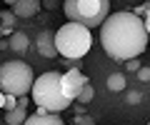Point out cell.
I'll return each mask as SVG.
<instances>
[{
	"label": "cell",
	"instance_id": "cell-21",
	"mask_svg": "<svg viewBox=\"0 0 150 125\" xmlns=\"http://www.w3.org/2000/svg\"><path fill=\"white\" fill-rule=\"evenodd\" d=\"M3 3H5V5H10V8H13V5H15V3H18V0H3Z\"/></svg>",
	"mask_w": 150,
	"mask_h": 125
},
{
	"label": "cell",
	"instance_id": "cell-9",
	"mask_svg": "<svg viewBox=\"0 0 150 125\" xmlns=\"http://www.w3.org/2000/svg\"><path fill=\"white\" fill-rule=\"evenodd\" d=\"M23 125H65V123L60 120L58 113H45V115L35 113V115H28Z\"/></svg>",
	"mask_w": 150,
	"mask_h": 125
},
{
	"label": "cell",
	"instance_id": "cell-13",
	"mask_svg": "<svg viewBox=\"0 0 150 125\" xmlns=\"http://www.w3.org/2000/svg\"><path fill=\"white\" fill-rule=\"evenodd\" d=\"M93 95H95V90H93V85H90V83H88V85H83L80 95H78V100H80V105L90 103V100H93Z\"/></svg>",
	"mask_w": 150,
	"mask_h": 125
},
{
	"label": "cell",
	"instance_id": "cell-17",
	"mask_svg": "<svg viewBox=\"0 0 150 125\" xmlns=\"http://www.w3.org/2000/svg\"><path fill=\"white\" fill-rule=\"evenodd\" d=\"M75 123H78V125H93V120H90V118H80V115H78Z\"/></svg>",
	"mask_w": 150,
	"mask_h": 125
},
{
	"label": "cell",
	"instance_id": "cell-11",
	"mask_svg": "<svg viewBox=\"0 0 150 125\" xmlns=\"http://www.w3.org/2000/svg\"><path fill=\"white\" fill-rule=\"evenodd\" d=\"M25 118H28V113H25V108H20V105L5 113V123L8 125H23V123H25Z\"/></svg>",
	"mask_w": 150,
	"mask_h": 125
},
{
	"label": "cell",
	"instance_id": "cell-19",
	"mask_svg": "<svg viewBox=\"0 0 150 125\" xmlns=\"http://www.w3.org/2000/svg\"><path fill=\"white\" fill-rule=\"evenodd\" d=\"M128 68H130V70H140V68H138V60H128Z\"/></svg>",
	"mask_w": 150,
	"mask_h": 125
},
{
	"label": "cell",
	"instance_id": "cell-15",
	"mask_svg": "<svg viewBox=\"0 0 150 125\" xmlns=\"http://www.w3.org/2000/svg\"><path fill=\"white\" fill-rule=\"evenodd\" d=\"M13 108H18V98L15 95H5V105H3V110H13Z\"/></svg>",
	"mask_w": 150,
	"mask_h": 125
},
{
	"label": "cell",
	"instance_id": "cell-5",
	"mask_svg": "<svg viewBox=\"0 0 150 125\" xmlns=\"http://www.w3.org/2000/svg\"><path fill=\"white\" fill-rule=\"evenodd\" d=\"M35 83V75H33V68L23 60H8L0 65V90L5 95H15V98H23L28 95Z\"/></svg>",
	"mask_w": 150,
	"mask_h": 125
},
{
	"label": "cell",
	"instance_id": "cell-3",
	"mask_svg": "<svg viewBox=\"0 0 150 125\" xmlns=\"http://www.w3.org/2000/svg\"><path fill=\"white\" fill-rule=\"evenodd\" d=\"M93 45L90 28L78 25V23H65L60 25V30H55V50L58 55L68 60H80L83 55H88Z\"/></svg>",
	"mask_w": 150,
	"mask_h": 125
},
{
	"label": "cell",
	"instance_id": "cell-8",
	"mask_svg": "<svg viewBox=\"0 0 150 125\" xmlns=\"http://www.w3.org/2000/svg\"><path fill=\"white\" fill-rule=\"evenodd\" d=\"M38 8H40V0H18L10 10L15 18H33L38 13Z\"/></svg>",
	"mask_w": 150,
	"mask_h": 125
},
{
	"label": "cell",
	"instance_id": "cell-7",
	"mask_svg": "<svg viewBox=\"0 0 150 125\" xmlns=\"http://www.w3.org/2000/svg\"><path fill=\"white\" fill-rule=\"evenodd\" d=\"M38 53L43 58H55L58 55V50H55V33H50V30L40 33V38H38Z\"/></svg>",
	"mask_w": 150,
	"mask_h": 125
},
{
	"label": "cell",
	"instance_id": "cell-10",
	"mask_svg": "<svg viewBox=\"0 0 150 125\" xmlns=\"http://www.w3.org/2000/svg\"><path fill=\"white\" fill-rule=\"evenodd\" d=\"M10 50H15V53H25L28 50V35L25 33H15V30H13L10 33Z\"/></svg>",
	"mask_w": 150,
	"mask_h": 125
},
{
	"label": "cell",
	"instance_id": "cell-14",
	"mask_svg": "<svg viewBox=\"0 0 150 125\" xmlns=\"http://www.w3.org/2000/svg\"><path fill=\"white\" fill-rule=\"evenodd\" d=\"M0 23H3L5 30H13L10 25H15V15H13V10H3V13H0Z\"/></svg>",
	"mask_w": 150,
	"mask_h": 125
},
{
	"label": "cell",
	"instance_id": "cell-1",
	"mask_svg": "<svg viewBox=\"0 0 150 125\" xmlns=\"http://www.w3.org/2000/svg\"><path fill=\"white\" fill-rule=\"evenodd\" d=\"M100 45L112 60H135L148 48V33L138 15L112 13L100 25Z\"/></svg>",
	"mask_w": 150,
	"mask_h": 125
},
{
	"label": "cell",
	"instance_id": "cell-20",
	"mask_svg": "<svg viewBox=\"0 0 150 125\" xmlns=\"http://www.w3.org/2000/svg\"><path fill=\"white\" fill-rule=\"evenodd\" d=\"M3 105H5V93L0 90V110H3Z\"/></svg>",
	"mask_w": 150,
	"mask_h": 125
},
{
	"label": "cell",
	"instance_id": "cell-18",
	"mask_svg": "<svg viewBox=\"0 0 150 125\" xmlns=\"http://www.w3.org/2000/svg\"><path fill=\"white\" fill-rule=\"evenodd\" d=\"M143 25H145V33L150 35V13H148V15H145V20H143Z\"/></svg>",
	"mask_w": 150,
	"mask_h": 125
},
{
	"label": "cell",
	"instance_id": "cell-6",
	"mask_svg": "<svg viewBox=\"0 0 150 125\" xmlns=\"http://www.w3.org/2000/svg\"><path fill=\"white\" fill-rule=\"evenodd\" d=\"M88 75H83L78 68H70V70L63 73V80H60V88H63V95L68 100H78V95H80L83 85H88Z\"/></svg>",
	"mask_w": 150,
	"mask_h": 125
},
{
	"label": "cell",
	"instance_id": "cell-23",
	"mask_svg": "<svg viewBox=\"0 0 150 125\" xmlns=\"http://www.w3.org/2000/svg\"><path fill=\"white\" fill-rule=\"evenodd\" d=\"M148 125H150V123H148Z\"/></svg>",
	"mask_w": 150,
	"mask_h": 125
},
{
	"label": "cell",
	"instance_id": "cell-2",
	"mask_svg": "<svg viewBox=\"0 0 150 125\" xmlns=\"http://www.w3.org/2000/svg\"><path fill=\"white\" fill-rule=\"evenodd\" d=\"M60 80H63V75L55 73V70L43 73L40 78H35V83H33V88H30V95H33V100H35L40 115H45V113H58L60 115L65 108H70L73 100H68L63 95Z\"/></svg>",
	"mask_w": 150,
	"mask_h": 125
},
{
	"label": "cell",
	"instance_id": "cell-22",
	"mask_svg": "<svg viewBox=\"0 0 150 125\" xmlns=\"http://www.w3.org/2000/svg\"><path fill=\"white\" fill-rule=\"evenodd\" d=\"M3 33H13V30H5V28H0V38H3Z\"/></svg>",
	"mask_w": 150,
	"mask_h": 125
},
{
	"label": "cell",
	"instance_id": "cell-12",
	"mask_svg": "<svg viewBox=\"0 0 150 125\" xmlns=\"http://www.w3.org/2000/svg\"><path fill=\"white\" fill-rule=\"evenodd\" d=\"M108 88H110L112 93L125 90V75H123V73H112V75L108 78Z\"/></svg>",
	"mask_w": 150,
	"mask_h": 125
},
{
	"label": "cell",
	"instance_id": "cell-4",
	"mask_svg": "<svg viewBox=\"0 0 150 125\" xmlns=\"http://www.w3.org/2000/svg\"><path fill=\"white\" fill-rule=\"evenodd\" d=\"M63 13L68 23H78L85 28H100L110 15V0H65Z\"/></svg>",
	"mask_w": 150,
	"mask_h": 125
},
{
	"label": "cell",
	"instance_id": "cell-16",
	"mask_svg": "<svg viewBox=\"0 0 150 125\" xmlns=\"http://www.w3.org/2000/svg\"><path fill=\"white\" fill-rule=\"evenodd\" d=\"M138 78H140V80H150V68H140V70H138Z\"/></svg>",
	"mask_w": 150,
	"mask_h": 125
}]
</instances>
